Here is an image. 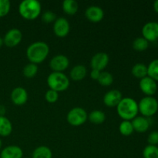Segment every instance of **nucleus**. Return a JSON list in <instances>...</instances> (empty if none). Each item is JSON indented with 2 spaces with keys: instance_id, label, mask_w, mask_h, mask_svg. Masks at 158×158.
Returning a JSON list of instances; mask_svg holds the SVG:
<instances>
[{
  "instance_id": "f257e3e1",
  "label": "nucleus",
  "mask_w": 158,
  "mask_h": 158,
  "mask_svg": "<svg viewBox=\"0 0 158 158\" xmlns=\"http://www.w3.org/2000/svg\"><path fill=\"white\" fill-rule=\"evenodd\" d=\"M49 53V46L43 41L34 42L26 49V57L29 62L34 64L43 63Z\"/></svg>"
},
{
  "instance_id": "f03ea898",
  "label": "nucleus",
  "mask_w": 158,
  "mask_h": 158,
  "mask_svg": "<svg viewBox=\"0 0 158 158\" xmlns=\"http://www.w3.org/2000/svg\"><path fill=\"white\" fill-rule=\"evenodd\" d=\"M119 117L123 120H132L138 114V103L131 97H124L117 106Z\"/></svg>"
},
{
  "instance_id": "7ed1b4c3",
  "label": "nucleus",
  "mask_w": 158,
  "mask_h": 158,
  "mask_svg": "<svg viewBox=\"0 0 158 158\" xmlns=\"http://www.w3.org/2000/svg\"><path fill=\"white\" fill-rule=\"evenodd\" d=\"M41 4L37 0H23L19 6V12L26 20H34L41 14Z\"/></svg>"
},
{
  "instance_id": "20e7f679",
  "label": "nucleus",
  "mask_w": 158,
  "mask_h": 158,
  "mask_svg": "<svg viewBox=\"0 0 158 158\" xmlns=\"http://www.w3.org/2000/svg\"><path fill=\"white\" fill-rule=\"evenodd\" d=\"M47 84L50 89L63 92L69 86V80L63 73L52 72L47 77Z\"/></svg>"
},
{
  "instance_id": "39448f33",
  "label": "nucleus",
  "mask_w": 158,
  "mask_h": 158,
  "mask_svg": "<svg viewBox=\"0 0 158 158\" xmlns=\"http://www.w3.org/2000/svg\"><path fill=\"white\" fill-rule=\"evenodd\" d=\"M138 110L144 117H151L157 114L158 101L154 97H145L138 103Z\"/></svg>"
},
{
  "instance_id": "423d86ee",
  "label": "nucleus",
  "mask_w": 158,
  "mask_h": 158,
  "mask_svg": "<svg viewBox=\"0 0 158 158\" xmlns=\"http://www.w3.org/2000/svg\"><path fill=\"white\" fill-rule=\"evenodd\" d=\"M88 119L86 111L82 107H74L68 112L66 116L67 122L73 127L82 126Z\"/></svg>"
},
{
  "instance_id": "0eeeda50",
  "label": "nucleus",
  "mask_w": 158,
  "mask_h": 158,
  "mask_svg": "<svg viewBox=\"0 0 158 158\" xmlns=\"http://www.w3.org/2000/svg\"><path fill=\"white\" fill-rule=\"evenodd\" d=\"M69 66V60L63 54H58L52 57L49 61V66L52 72L63 73Z\"/></svg>"
},
{
  "instance_id": "6e6552de",
  "label": "nucleus",
  "mask_w": 158,
  "mask_h": 158,
  "mask_svg": "<svg viewBox=\"0 0 158 158\" xmlns=\"http://www.w3.org/2000/svg\"><path fill=\"white\" fill-rule=\"evenodd\" d=\"M23 40V33L16 28H13L8 31L3 38L4 44L8 47H15L21 43Z\"/></svg>"
},
{
  "instance_id": "1a4fd4ad",
  "label": "nucleus",
  "mask_w": 158,
  "mask_h": 158,
  "mask_svg": "<svg viewBox=\"0 0 158 158\" xmlns=\"http://www.w3.org/2000/svg\"><path fill=\"white\" fill-rule=\"evenodd\" d=\"M70 30L69 23L64 17H59L53 24V32L56 36L64 38L69 34Z\"/></svg>"
},
{
  "instance_id": "9d476101",
  "label": "nucleus",
  "mask_w": 158,
  "mask_h": 158,
  "mask_svg": "<svg viewBox=\"0 0 158 158\" xmlns=\"http://www.w3.org/2000/svg\"><path fill=\"white\" fill-rule=\"evenodd\" d=\"M109 60L110 58L107 53L103 52H97L91 58L90 66L93 69H97L102 72L107 66Z\"/></svg>"
},
{
  "instance_id": "9b49d317",
  "label": "nucleus",
  "mask_w": 158,
  "mask_h": 158,
  "mask_svg": "<svg viewBox=\"0 0 158 158\" xmlns=\"http://www.w3.org/2000/svg\"><path fill=\"white\" fill-rule=\"evenodd\" d=\"M139 86L146 97H153L157 90V82L148 76L140 80Z\"/></svg>"
},
{
  "instance_id": "f8f14e48",
  "label": "nucleus",
  "mask_w": 158,
  "mask_h": 158,
  "mask_svg": "<svg viewBox=\"0 0 158 158\" xmlns=\"http://www.w3.org/2000/svg\"><path fill=\"white\" fill-rule=\"evenodd\" d=\"M142 35L148 42L156 41L158 39V23H147L142 28Z\"/></svg>"
},
{
  "instance_id": "ddd939ff",
  "label": "nucleus",
  "mask_w": 158,
  "mask_h": 158,
  "mask_svg": "<svg viewBox=\"0 0 158 158\" xmlns=\"http://www.w3.org/2000/svg\"><path fill=\"white\" fill-rule=\"evenodd\" d=\"M123 99L121 92L118 89H111L103 96V103L108 107H117V105Z\"/></svg>"
},
{
  "instance_id": "4468645a",
  "label": "nucleus",
  "mask_w": 158,
  "mask_h": 158,
  "mask_svg": "<svg viewBox=\"0 0 158 158\" xmlns=\"http://www.w3.org/2000/svg\"><path fill=\"white\" fill-rule=\"evenodd\" d=\"M11 100L16 106H23L28 100V93L25 88L18 86L12 89L10 95Z\"/></svg>"
},
{
  "instance_id": "2eb2a0df",
  "label": "nucleus",
  "mask_w": 158,
  "mask_h": 158,
  "mask_svg": "<svg viewBox=\"0 0 158 158\" xmlns=\"http://www.w3.org/2000/svg\"><path fill=\"white\" fill-rule=\"evenodd\" d=\"M85 16L92 23H99L104 17V12L100 6H91L85 11Z\"/></svg>"
},
{
  "instance_id": "dca6fc26",
  "label": "nucleus",
  "mask_w": 158,
  "mask_h": 158,
  "mask_svg": "<svg viewBox=\"0 0 158 158\" xmlns=\"http://www.w3.org/2000/svg\"><path fill=\"white\" fill-rule=\"evenodd\" d=\"M23 151L16 145H9L3 148L0 154V158H23Z\"/></svg>"
},
{
  "instance_id": "f3484780",
  "label": "nucleus",
  "mask_w": 158,
  "mask_h": 158,
  "mask_svg": "<svg viewBox=\"0 0 158 158\" xmlns=\"http://www.w3.org/2000/svg\"><path fill=\"white\" fill-rule=\"evenodd\" d=\"M134 131L137 133H145L150 127V122L147 117L143 116H137L131 121Z\"/></svg>"
},
{
  "instance_id": "a211bd4d",
  "label": "nucleus",
  "mask_w": 158,
  "mask_h": 158,
  "mask_svg": "<svg viewBox=\"0 0 158 158\" xmlns=\"http://www.w3.org/2000/svg\"><path fill=\"white\" fill-rule=\"evenodd\" d=\"M86 74H87L86 67L81 64L76 65L72 68L69 73L70 78L73 81H81L86 77Z\"/></svg>"
},
{
  "instance_id": "6ab92c4d",
  "label": "nucleus",
  "mask_w": 158,
  "mask_h": 158,
  "mask_svg": "<svg viewBox=\"0 0 158 158\" xmlns=\"http://www.w3.org/2000/svg\"><path fill=\"white\" fill-rule=\"evenodd\" d=\"M12 132V124L5 116H0V136L8 137Z\"/></svg>"
},
{
  "instance_id": "aec40b11",
  "label": "nucleus",
  "mask_w": 158,
  "mask_h": 158,
  "mask_svg": "<svg viewBox=\"0 0 158 158\" xmlns=\"http://www.w3.org/2000/svg\"><path fill=\"white\" fill-rule=\"evenodd\" d=\"M63 12L69 15H73L78 12L79 4L76 0H64L62 5Z\"/></svg>"
},
{
  "instance_id": "412c9836",
  "label": "nucleus",
  "mask_w": 158,
  "mask_h": 158,
  "mask_svg": "<svg viewBox=\"0 0 158 158\" xmlns=\"http://www.w3.org/2000/svg\"><path fill=\"white\" fill-rule=\"evenodd\" d=\"M131 73L134 77L141 80L148 76V66L143 63H136L132 67Z\"/></svg>"
},
{
  "instance_id": "4be33fe9",
  "label": "nucleus",
  "mask_w": 158,
  "mask_h": 158,
  "mask_svg": "<svg viewBox=\"0 0 158 158\" xmlns=\"http://www.w3.org/2000/svg\"><path fill=\"white\" fill-rule=\"evenodd\" d=\"M52 153L50 148L46 146H40L35 148L32 154V158H52Z\"/></svg>"
},
{
  "instance_id": "5701e85b",
  "label": "nucleus",
  "mask_w": 158,
  "mask_h": 158,
  "mask_svg": "<svg viewBox=\"0 0 158 158\" xmlns=\"http://www.w3.org/2000/svg\"><path fill=\"white\" fill-rule=\"evenodd\" d=\"M88 120L94 124H102L106 120V115L103 111L95 110L88 115Z\"/></svg>"
},
{
  "instance_id": "b1692460",
  "label": "nucleus",
  "mask_w": 158,
  "mask_h": 158,
  "mask_svg": "<svg viewBox=\"0 0 158 158\" xmlns=\"http://www.w3.org/2000/svg\"><path fill=\"white\" fill-rule=\"evenodd\" d=\"M119 131L124 137H129L134 133V130L131 121L123 120L119 126Z\"/></svg>"
},
{
  "instance_id": "393cba45",
  "label": "nucleus",
  "mask_w": 158,
  "mask_h": 158,
  "mask_svg": "<svg viewBox=\"0 0 158 158\" xmlns=\"http://www.w3.org/2000/svg\"><path fill=\"white\" fill-rule=\"evenodd\" d=\"M132 46L134 50L138 51V52H143L148 48L149 42L145 40L143 37H137L133 42Z\"/></svg>"
},
{
  "instance_id": "a878e982",
  "label": "nucleus",
  "mask_w": 158,
  "mask_h": 158,
  "mask_svg": "<svg viewBox=\"0 0 158 158\" xmlns=\"http://www.w3.org/2000/svg\"><path fill=\"white\" fill-rule=\"evenodd\" d=\"M38 73V66L34 63H29L24 66L23 70V76L26 78H33Z\"/></svg>"
},
{
  "instance_id": "bb28decb",
  "label": "nucleus",
  "mask_w": 158,
  "mask_h": 158,
  "mask_svg": "<svg viewBox=\"0 0 158 158\" xmlns=\"http://www.w3.org/2000/svg\"><path fill=\"white\" fill-rule=\"evenodd\" d=\"M98 83L103 86H109L114 82V77L107 71H102L98 79Z\"/></svg>"
},
{
  "instance_id": "cd10ccee",
  "label": "nucleus",
  "mask_w": 158,
  "mask_h": 158,
  "mask_svg": "<svg viewBox=\"0 0 158 158\" xmlns=\"http://www.w3.org/2000/svg\"><path fill=\"white\" fill-rule=\"evenodd\" d=\"M148 76L158 81V59L152 60L148 66Z\"/></svg>"
},
{
  "instance_id": "c85d7f7f",
  "label": "nucleus",
  "mask_w": 158,
  "mask_h": 158,
  "mask_svg": "<svg viewBox=\"0 0 158 158\" xmlns=\"http://www.w3.org/2000/svg\"><path fill=\"white\" fill-rule=\"evenodd\" d=\"M143 158H158V147L148 144L143 149Z\"/></svg>"
},
{
  "instance_id": "c756f323",
  "label": "nucleus",
  "mask_w": 158,
  "mask_h": 158,
  "mask_svg": "<svg viewBox=\"0 0 158 158\" xmlns=\"http://www.w3.org/2000/svg\"><path fill=\"white\" fill-rule=\"evenodd\" d=\"M11 9V3L9 0H0V17L8 15Z\"/></svg>"
},
{
  "instance_id": "7c9ffc66",
  "label": "nucleus",
  "mask_w": 158,
  "mask_h": 158,
  "mask_svg": "<svg viewBox=\"0 0 158 158\" xmlns=\"http://www.w3.org/2000/svg\"><path fill=\"white\" fill-rule=\"evenodd\" d=\"M41 18L42 20H43L45 23H54V22L56 21V19H57V17L56 13H54L52 11L46 10L42 14Z\"/></svg>"
},
{
  "instance_id": "2f4dec72",
  "label": "nucleus",
  "mask_w": 158,
  "mask_h": 158,
  "mask_svg": "<svg viewBox=\"0 0 158 158\" xmlns=\"http://www.w3.org/2000/svg\"><path fill=\"white\" fill-rule=\"evenodd\" d=\"M45 99L49 103H56L59 99V93L49 89L45 94Z\"/></svg>"
},
{
  "instance_id": "473e14b6",
  "label": "nucleus",
  "mask_w": 158,
  "mask_h": 158,
  "mask_svg": "<svg viewBox=\"0 0 158 158\" xmlns=\"http://www.w3.org/2000/svg\"><path fill=\"white\" fill-rule=\"evenodd\" d=\"M148 142L149 145L157 146L158 144V131H152L148 135Z\"/></svg>"
},
{
  "instance_id": "72a5a7b5",
  "label": "nucleus",
  "mask_w": 158,
  "mask_h": 158,
  "mask_svg": "<svg viewBox=\"0 0 158 158\" xmlns=\"http://www.w3.org/2000/svg\"><path fill=\"white\" fill-rule=\"evenodd\" d=\"M100 73H101V71H99L97 69H93L90 72V77L91 79H93L94 80H98L99 77H100Z\"/></svg>"
},
{
  "instance_id": "f704fd0d",
  "label": "nucleus",
  "mask_w": 158,
  "mask_h": 158,
  "mask_svg": "<svg viewBox=\"0 0 158 158\" xmlns=\"http://www.w3.org/2000/svg\"><path fill=\"white\" fill-rule=\"evenodd\" d=\"M6 114V107L3 105H0V116H4Z\"/></svg>"
},
{
  "instance_id": "c9c22d12",
  "label": "nucleus",
  "mask_w": 158,
  "mask_h": 158,
  "mask_svg": "<svg viewBox=\"0 0 158 158\" xmlns=\"http://www.w3.org/2000/svg\"><path fill=\"white\" fill-rule=\"evenodd\" d=\"M154 9L157 13H158V0H156L154 2Z\"/></svg>"
},
{
  "instance_id": "e433bc0d",
  "label": "nucleus",
  "mask_w": 158,
  "mask_h": 158,
  "mask_svg": "<svg viewBox=\"0 0 158 158\" xmlns=\"http://www.w3.org/2000/svg\"><path fill=\"white\" fill-rule=\"evenodd\" d=\"M3 44H4V42H3V38H2V37L0 36V47H1Z\"/></svg>"
},
{
  "instance_id": "4c0bfd02",
  "label": "nucleus",
  "mask_w": 158,
  "mask_h": 158,
  "mask_svg": "<svg viewBox=\"0 0 158 158\" xmlns=\"http://www.w3.org/2000/svg\"><path fill=\"white\" fill-rule=\"evenodd\" d=\"M2 147V142L1 139H0V150H1Z\"/></svg>"
}]
</instances>
